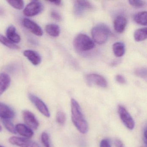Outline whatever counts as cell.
Returning a JSON list of instances; mask_svg holds the SVG:
<instances>
[{
  "mask_svg": "<svg viewBox=\"0 0 147 147\" xmlns=\"http://www.w3.org/2000/svg\"><path fill=\"white\" fill-rule=\"evenodd\" d=\"M71 118L74 125L82 134H86L88 131L87 122L82 112L79 103L74 99L71 100Z\"/></svg>",
  "mask_w": 147,
  "mask_h": 147,
  "instance_id": "1",
  "label": "cell"
},
{
  "mask_svg": "<svg viewBox=\"0 0 147 147\" xmlns=\"http://www.w3.org/2000/svg\"><path fill=\"white\" fill-rule=\"evenodd\" d=\"M111 33L109 27L104 24L95 26L91 30L94 41L100 45L103 44L107 41Z\"/></svg>",
  "mask_w": 147,
  "mask_h": 147,
  "instance_id": "2",
  "label": "cell"
},
{
  "mask_svg": "<svg viewBox=\"0 0 147 147\" xmlns=\"http://www.w3.org/2000/svg\"><path fill=\"white\" fill-rule=\"evenodd\" d=\"M74 46L77 51H88L94 49L95 45L93 40L88 36L84 34L77 35L74 41Z\"/></svg>",
  "mask_w": 147,
  "mask_h": 147,
  "instance_id": "3",
  "label": "cell"
},
{
  "mask_svg": "<svg viewBox=\"0 0 147 147\" xmlns=\"http://www.w3.org/2000/svg\"><path fill=\"white\" fill-rule=\"evenodd\" d=\"M118 113L125 125L129 129H133L135 126V121L124 107L121 105H119Z\"/></svg>",
  "mask_w": 147,
  "mask_h": 147,
  "instance_id": "4",
  "label": "cell"
},
{
  "mask_svg": "<svg viewBox=\"0 0 147 147\" xmlns=\"http://www.w3.org/2000/svg\"><path fill=\"white\" fill-rule=\"evenodd\" d=\"M9 142L11 144L19 147H41L36 142L25 138L13 136L9 138Z\"/></svg>",
  "mask_w": 147,
  "mask_h": 147,
  "instance_id": "5",
  "label": "cell"
},
{
  "mask_svg": "<svg viewBox=\"0 0 147 147\" xmlns=\"http://www.w3.org/2000/svg\"><path fill=\"white\" fill-rule=\"evenodd\" d=\"M87 84L90 86L96 85L101 88H106L107 82L103 76L97 74H89L86 76Z\"/></svg>",
  "mask_w": 147,
  "mask_h": 147,
  "instance_id": "6",
  "label": "cell"
},
{
  "mask_svg": "<svg viewBox=\"0 0 147 147\" xmlns=\"http://www.w3.org/2000/svg\"><path fill=\"white\" fill-rule=\"evenodd\" d=\"M43 9L42 3L39 1H32L26 6L23 13L26 17H33L40 13Z\"/></svg>",
  "mask_w": 147,
  "mask_h": 147,
  "instance_id": "7",
  "label": "cell"
},
{
  "mask_svg": "<svg viewBox=\"0 0 147 147\" xmlns=\"http://www.w3.org/2000/svg\"><path fill=\"white\" fill-rule=\"evenodd\" d=\"M29 98L41 113L47 117H50V113L48 107L41 99L32 94H29Z\"/></svg>",
  "mask_w": 147,
  "mask_h": 147,
  "instance_id": "8",
  "label": "cell"
},
{
  "mask_svg": "<svg viewBox=\"0 0 147 147\" xmlns=\"http://www.w3.org/2000/svg\"><path fill=\"white\" fill-rule=\"evenodd\" d=\"M24 121L28 127L32 129L36 130L39 126V123L35 114L30 111L25 110L23 112Z\"/></svg>",
  "mask_w": 147,
  "mask_h": 147,
  "instance_id": "9",
  "label": "cell"
},
{
  "mask_svg": "<svg viewBox=\"0 0 147 147\" xmlns=\"http://www.w3.org/2000/svg\"><path fill=\"white\" fill-rule=\"evenodd\" d=\"M22 24L25 27L36 36H41L43 34L42 28L35 22L28 18H24L22 21Z\"/></svg>",
  "mask_w": 147,
  "mask_h": 147,
  "instance_id": "10",
  "label": "cell"
},
{
  "mask_svg": "<svg viewBox=\"0 0 147 147\" xmlns=\"http://www.w3.org/2000/svg\"><path fill=\"white\" fill-rule=\"evenodd\" d=\"M92 8V5L89 1H76L74 7V12L76 15H82L86 10Z\"/></svg>",
  "mask_w": 147,
  "mask_h": 147,
  "instance_id": "11",
  "label": "cell"
},
{
  "mask_svg": "<svg viewBox=\"0 0 147 147\" xmlns=\"http://www.w3.org/2000/svg\"><path fill=\"white\" fill-rule=\"evenodd\" d=\"M15 116L14 111L9 106L0 103V117L2 119H10Z\"/></svg>",
  "mask_w": 147,
  "mask_h": 147,
  "instance_id": "12",
  "label": "cell"
},
{
  "mask_svg": "<svg viewBox=\"0 0 147 147\" xmlns=\"http://www.w3.org/2000/svg\"><path fill=\"white\" fill-rule=\"evenodd\" d=\"M16 132L26 138H30L34 135V132L30 128L24 124L19 123L15 127Z\"/></svg>",
  "mask_w": 147,
  "mask_h": 147,
  "instance_id": "13",
  "label": "cell"
},
{
  "mask_svg": "<svg viewBox=\"0 0 147 147\" xmlns=\"http://www.w3.org/2000/svg\"><path fill=\"white\" fill-rule=\"evenodd\" d=\"M24 55L35 66L39 65L41 63L42 61L41 57L36 51L27 50L24 51Z\"/></svg>",
  "mask_w": 147,
  "mask_h": 147,
  "instance_id": "14",
  "label": "cell"
},
{
  "mask_svg": "<svg viewBox=\"0 0 147 147\" xmlns=\"http://www.w3.org/2000/svg\"><path fill=\"white\" fill-rule=\"evenodd\" d=\"M114 28L118 33H122L124 31L127 25L126 18L123 16H117L114 20Z\"/></svg>",
  "mask_w": 147,
  "mask_h": 147,
  "instance_id": "15",
  "label": "cell"
},
{
  "mask_svg": "<svg viewBox=\"0 0 147 147\" xmlns=\"http://www.w3.org/2000/svg\"><path fill=\"white\" fill-rule=\"evenodd\" d=\"M10 76L5 73L0 74V95L3 94L11 84Z\"/></svg>",
  "mask_w": 147,
  "mask_h": 147,
  "instance_id": "16",
  "label": "cell"
},
{
  "mask_svg": "<svg viewBox=\"0 0 147 147\" xmlns=\"http://www.w3.org/2000/svg\"><path fill=\"white\" fill-rule=\"evenodd\" d=\"M7 38L14 43H18L21 40L20 37L16 32V29L13 26H10L7 28L6 31Z\"/></svg>",
  "mask_w": 147,
  "mask_h": 147,
  "instance_id": "17",
  "label": "cell"
},
{
  "mask_svg": "<svg viewBox=\"0 0 147 147\" xmlns=\"http://www.w3.org/2000/svg\"><path fill=\"white\" fill-rule=\"evenodd\" d=\"M113 53L116 57H121L125 53V45L122 42H117L113 45Z\"/></svg>",
  "mask_w": 147,
  "mask_h": 147,
  "instance_id": "18",
  "label": "cell"
},
{
  "mask_svg": "<svg viewBox=\"0 0 147 147\" xmlns=\"http://www.w3.org/2000/svg\"><path fill=\"white\" fill-rule=\"evenodd\" d=\"M45 30L49 35L53 37L58 36L61 32L59 26L55 24H50L46 25Z\"/></svg>",
  "mask_w": 147,
  "mask_h": 147,
  "instance_id": "19",
  "label": "cell"
},
{
  "mask_svg": "<svg viewBox=\"0 0 147 147\" xmlns=\"http://www.w3.org/2000/svg\"><path fill=\"white\" fill-rule=\"evenodd\" d=\"M134 37L137 42L144 41L147 37V28L138 29L134 32Z\"/></svg>",
  "mask_w": 147,
  "mask_h": 147,
  "instance_id": "20",
  "label": "cell"
},
{
  "mask_svg": "<svg viewBox=\"0 0 147 147\" xmlns=\"http://www.w3.org/2000/svg\"><path fill=\"white\" fill-rule=\"evenodd\" d=\"M134 20L135 22L138 24L147 25V12L138 13L134 16Z\"/></svg>",
  "mask_w": 147,
  "mask_h": 147,
  "instance_id": "21",
  "label": "cell"
},
{
  "mask_svg": "<svg viewBox=\"0 0 147 147\" xmlns=\"http://www.w3.org/2000/svg\"><path fill=\"white\" fill-rule=\"evenodd\" d=\"M0 42L5 46L13 49H19V47L15 44V43L9 40L7 38L0 34Z\"/></svg>",
  "mask_w": 147,
  "mask_h": 147,
  "instance_id": "22",
  "label": "cell"
},
{
  "mask_svg": "<svg viewBox=\"0 0 147 147\" xmlns=\"http://www.w3.org/2000/svg\"><path fill=\"white\" fill-rule=\"evenodd\" d=\"M3 124L7 129L11 133L16 134V129L14 125L10 121V119H2Z\"/></svg>",
  "mask_w": 147,
  "mask_h": 147,
  "instance_id": "23",
  "label": "cell"
},
{
  "mask_svg": "<svg viewBox=\"0 0 147 147\" xmlns=\"http://www.w3.org/2000/svg\"><path fill=\"white\" fill-rule=\"evenodd\" d=\"M7 2L10 5L17 10H22L24 8V2L23 1L10 0L7 1Z\"/></svg>",
  "mask_w": 147,
  "mask_h": 147,
  "instance_id": "24",
  "label": "cell"
},
{
  "mask_svg": "<svg viewBox=\"0 0 147 147\" xmlns=\"http://www.w3.org/2000/svg\"><path fill=\"white\" fill-rule=\"evenodd\" d=\"M56 121L61 125H63L65 123L67 119L66 114L63 112L59 111L56 115Z\"/></svg>",
  "mask_w": 147,
  "mask_h": 147,
  "instance_id": "25",
  "label": "cell"
},
{
  "mask_svg": "<svg viewBox=\"0 0 147 147\" xmlns=\"http://www.w3.org/2000/svg\"><path fill=\"white\" fill-rule=\"evenodd\" d=\"M41 140L45 147H51L49 137L48 133L45 132H42L41 136Z\"/></svg>",
  "mask_w": 147,
  "mask_h": 147,
  "instance_id": "26",
  "label": "cell"
},
{
  "mask_svg": "<svg viewBox=\"0 0 147 147\" xmlns=\"http://www.w3.org/2000/svg\"><path fill=\"white\" fill-rule=\"evenodd\" d=\"M129 2L131 5L136 7H141L146 4L145 1L141 0H131L129 1Z\"/></svg>",
  "mask_w": 147,
  "mask_h": 147,
  "instance_id": "27",
  "label": "cell"
},
{
  "mask_svg": "<svg viewBox=\"0 0 147 147\" xmlns=\"http://www.w3.org/2000/svg\"><path fill=\"white\" fill-rule=\"evenodd\" d=\"M135 74L137 76L146 80L147 78V70L146 69L139 68L136 69Z\"/></svg>",
  "mask_w": 147,
  "mask_h": 147,
  "instance_id": "28",
  "label": "cell"
},
{
  "mask_svg": "<svg viewBox=\"0 0 147 147\" xmlns=\"http://www.w3.org/2000/svg\"><path fill=\"white\" fill-rule=\"evenodd\" d=\"M51 16L55 20L58 21H61V15L55 11H52L51 13Z\"/></svg>",
  "mask_w": 147,
  "mask_h": 147,
  "instance_id": "29",
  "label": "cell"
},
{
  "mask_svg": "<svg viewBox=\"0 0 147 147\" xmlns=\"http://www.w3.org/2000/svg\"><path fill=\"white\" fill-rule=\"evenodd\" d=\"M115 79H116V80L117 81V82L120 83V84H123L126 83V80H125V78L121 75H117L116 76Z\"/></svg>",
  "mask_w": 147,
  "mask_h": 147,
  "instance_id": "30",
  "label": "cell"
},
{
  "mask_svg": "<svg viewBox=\"0 0 147 147\" xmlns=\"http://www.w3.org/2000/svg\"><path fill=\"white\" fill-rule=\"evenodd\" d=\"M100 147H111V143L109 140L107 139H104L101 140L100 143Z\"/></svg>",
  "mask_w": 147,
  "mask_h": 147,
  "instance_id": "31",
  "label": "cell"
},
{
  "mask_svg": "<svg viewBox=\"0 0 147 147\" xmlns=\"http://www.w3.org/2000/svg\"><path fill=\"white\" fill-rule=\"evenodd\" d=\"M115 144L116 147H125L124 145L123 142L119 140V139H117L115 141Z\"/></svg>",
  "mask_w": 147,
  "mask_h": 147,
  "instance_id": "32",
  "label": "cell"
},
{
  "mask_svg": "<svg viewBox=\"0 0 147 147\" xmlns=\"http://www.w3.org/2000/svg\"><path fill=\"white\" fill-rule=\"evenodd\" d=\"M49 2L57 6L60 5L61 4V1H50Z\"/></svg>",
  "mask_w": 147,
  "mask_h": 147,
  "instance_id": "33",
  "label": "cell"
},
{
  "mask_svg": "<svg viewBox=\"0 0 147 147\" xmlns=\"http://www.w3.org/2000/svg\"><path fill=\"white\" fill-rule=\"evenodd\" d=\"M144 142L145 144H147V129H145V130L144 133Z\"/></svg>",
  "mask_w": 147,
  "mask_h": 147,
  "instance_id": "34",
  "label": "cell"
},
{
  "mask_svg": "<svg viewBox=\"0 0 147 147\" xmlns=\"http://www.w3.org/2000/svg\"><path fill=\"white\" fill-rule=\"evenodd\" d=\"M1 129H2V128H1V126L0 125V131L1 130Z\"/></svg>",
  "mask_w": 147,
  "mask_h": 147,
  "instance_id": "35",
  "label": "cell"
},
{
  "mask_svg": "<svg viewBox=\"0 0 147 147\" xmlns=\"http://www.w3.org/2000/svg\"><path fill=\"white\" fill-rule=\"evenodd\" d=\"M0 147H5L4 146H1V145H0Z\"/></svg>",
  "mask_w": 147,
  "mask_h": 147,
  "instance_id": "36",
  "label": "cell"
}]
</instances>
